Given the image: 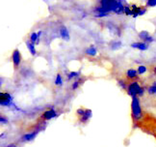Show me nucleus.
Listing matches in <instances>:
<instances>
[{
  "instance_id": "f257e3e1",
  "label": "nucleus",
  "mask_w": 156,
  "mask_h": 147,
  "mask_svg": "<svg viewBox=\"0 0 156 147\" xmlns=\"http://www.w3.org/2000/svg\"><path fill=\"white\" fill-rule=\"evenodd\" d=\"M131 111H132V117L134 120H140L143 118V111H142V106H141L140 100L138 97L132 98V103H131Z\"/></svg>"
},
{
  "instance_id": "f03ea898",
  "label": "nucleus",
  "mask_w": 156,
  "mask_h": 147,
  "mask_svg": "<svg viewBox=\"0 0 156 147\" xmlns=\"http://www.w3.org/2000/svg\"><path fill=\"white\" fill-rule=\"evenodd\" d=\"M127 92H128V95L131 96L132 98L142 97L145 93V89L139 84V82H133L130 83V84H128Z\"/></svg>"
},
{
  "instance_id": "7ed1b4c3",
  "label": "nucleus",
  "mask_w": 156,
  "mask_h": 147,
  "mask_svg": "<svg viewBox=\"0 0 156 147\" xmlns=\"http://www.w3.org/2000/svg\"><path fill=\"white\" fill-rule=\"evenodd\" d=\"M0 105L1 106H13V96L10 93H0Z\"/></svg>"
},
{
  "instance_id": "20e7f679",
  "label": "nucleus",
  "mask_w": 156,
  "mask_h": 147,
  "mask_svg": "<svg viewBox=\"0 0 156 147\" xmlns=\"http://www.w3.org/2000/svg\"><path fill=\"white\" fill-rule=\"evenodd\" d=\"M58 116L56 110H54V108H50L48 110H45L44 113L42 114L41 117L42 119H44V120H51V119L53 118H56Z\"/></svg>"
},
{
  "instance_id": "39448f33",
  "label": "nucleus",
  "mask_w": 156,
  "mask_h": 147,
  "mask_svg": "<svg viewBox=\"0 0 156 147\" xmlns=\"http://www.w3.org/2000/svg\"><path fill=\"white\" fill-rule=\"evenodd\" d=\"M12 60H13V63H14V65L17 67V66H19L21 62V54L20 52H19V49H15L14 52H13L12 54Z\"/></svg>"
},
{
  "instance_id": "423d86ee",
  "label": "nucleus",
  "mask_w": 156,
  "mask_h": 147,
  "mask_svg": "<svg viewBox=\"0 0 156 147\" xmlns=\"http://www.w3.org/2000/svg\"><path fill=\"white\" fill-rule=\"evenodd\" d=\"M38 134H39V131H34V132H31V133L25 134V135L22 136L21 141H23V142H27V141H32L33 139H35V138L37 136Z\"/></svg>"
},
{
  "instance_id": "0eeeda50",
  "label": "nucleus",
  "mask_w": 156,
  "mask_h": 147,
  "mask_svg": "<svg viewBox=\"0 0 156 147\" xmlns=\"http://www.w3.org/2000/svg\"><path fill=\"white\" fill-rule=\"evenodd\" d=\"M131 47L133 49H137L139 50H142V51H144V50H147L148 49V45L145 44L144 42H135L131 44Z\"/></svg>"
},
{
  "instance_id": "6e6552de",
  "label": "nucleus",
  "mask_w": 156,
  "mask_h": 147,
  "mask_svg": "<svg viewBox=\"0 0 156 147\" xmlns=\"http://www.w3.org/2000/svg\"><path fill=\"white\" fill-rule=\"evenodd\" d=\"M42 34V31H39V32H33L31 33V35H30V42L32 43V44H36V45H39L40 44V36H41Z\"/></svg>"
},
{
  "instance_id": "1a4fd4ad",
  "label": "nucleus",
  "mask_w": 156,
  "mask_h": 147,
  "mask_svg": "<svg viewBox=\"0 0 156 147\" xmlns=\"http://www.w3.org/2000/svg\"><path fill=\"white\" fill-rule=\"evenodd\" d=\"M60 36L63 40H65V41H69V30L66 26H61V28H60Z\"/></svg>"
},
{
  "instance_id": "9d476101",
  "label": "nucleus",
  "mask_w": 156,
  "mask_h": 147,
  "mask_svg": "<svg viewBox=\"0 0 156 147\" xmlns=\"http://www.w3.org/2000/svg\"><path fill=\"white\" fill-rule=\"evenodd\" d=\"M92 115H93L92 110H86V111H85V113H84V115L80 117V120H79L80 123H83V124L87 123L88 121H89L90 119L92 118Z\"/></svg>"
},
{
  "instance_id": "9b49d317",
  "label": "nucleus",
  "mask_w": 156,
  "mask_h": 147,
  "mask_svg": "<svg viewBox=\"0 0 156 147\" xmlns=\"http://www.w3.org/2000/svg\"><path fill=\"white\" fill-rule=\"evenodd\" d=\"M97 53V49L94 45H90V47L86 49V54L90 55V56H95Z\"/></svg>"
},
{
  "instance_id": "f8f14e48",
  "label": "nucleus",
  "mask_w": 156,
  "mask_h": 147,
  "mask_svg": "<svg viewBox=\"0 0 156 147\" xmlns=\"http://www.w3.org/2000/svg\"><path fill=\"white\" fill-rule=\"evenodd\" d=\"M26 47H27V49H29V51L30 53H31L32 55H36V53H37V50H36V47H35V45L34 44H32L31 42H29V41H27L26 42Z\"/></svg>"
},
{
  "instance_id": "ddd939ff",
  "label": "nucleus",
  "mask_w": 156,
  "mask_h": 147,
  "mask_svg": "<svg viewBox=\"0 0 156 147\" xmlns=\"http://www.w3.org/2000/svg\"><path fill=\"white\" fill-rule=\"evenodd\" d=\"M137 74H138V71L137 70L129 69V70H127L126 76H127L128 78H131V80H133V78H135L136 77H137Z\"/></svg>"
},
{
  "instance_id": "4468645a",
  "label": "nucleus",
  "mask_w": 156,
  "mask_h": 147,
  "mask_svg": "<svg viewBox=\"0 0 156 147\" xmlns=\"http://www.w3.org/2000/svg\"><path fill=\"white\" fill-rule=\"evenodd\" d=\"M79 75H80V72H69L67 74V80H70L72 78H79Z\"/></svg>"
},
{
  "instance_id": "2eb2a0df",
  "label": "nucleus",
  "mask_w": 156,
  "mask_h": 147,
  "mask_svg": "<svg viewBox=\"0 0 156 147\" xmlns=\"http://www.w3.org/2000/svg\"><path fill=\"white\" fill-rule=\"evenodd\" d=\"M149 36H150V35L148 34V32H147V31H141V32L139 33V37L143 40V42H145V40H147Z\"/></svg>"
},
{
  "instance_id": "dca6fc26",
  "label": "nucleus",
  "mask_w": 156,
  "mask_h": 147,
  "mask_svg": "<svg viewBox=\"0 0 156 147\" xmlns=\"http://www.w3.org/2000/svg\"><path fill=\"white\" fill-rule=\"evenodd\" d=\"M55 84H56L57 86L63 85V78H62V76L60 75V74H57L56 78H55Z\"/></svg>"
},
{
  "instance_id": "f3484780",
  "label": "nucleus",
  "mask_w": 156,
  "mask_h": 147,
  "mask_svg": "<svg viewBox=\"0 0 156 147\" xmlns=\"http://www.w3.org/2000/svg\"><path fill=\"white\" fill-rule=\"evenodd\" d=\"M137 71H138V74H139V75H144L145 73H147V67H145V66L140 65L139 67H138Z\"/></svg>"
},
{
  "instance_id": "a211bd4d",
  "label": "nucleus",
  "mask_w": 156,
  "mask_h": 147,
  "mask_svg": "<svg viewBox=\"0 0 156 147\" xmlns=\"http://www.w3.org/2000/svg\"><path fill=\"white\" fill-rule=\"evenodd\" d=\"M124 14L126 16H133V13H132V10H131V6H126L124 7Z\"/></svg>"
},
{
  "instance_id": "6ab92c4d",
  "label": "nucleus",
  "mask_w": 156,
  "mask_h": 147,
  "mask_svg": "<svg viewBox=\"0 0 156 147\" xmlns=\"http://www.w3.org/2000/svg\"><path fill=\"white\" fill-rule=\"evenodd\" d=\"M147 92H148V94H150V95L156 94V85H153V84L150 85L147 89Z\"/></svg>"
},
{
  "instance_id": "aec40b11",
  "label": "nucleus",
  "mask_w": 156,
  "mask_h": 147,
  "mask_svg": "<svg viewBox=\"0 0 156 147\" xmlns=\"http://www.w3.org/2000/svg\"><path fill=\"white\" fill-rule=\"evenodd\" d=\"M120 47H122V43H120V41L114 42V43H113V44L111 45V49H118Z\"/></svg>"
},
{
  "instance_id": "412c9836",
  "label": "nucleus",
  "mask_w": 156,
  "mask_h": 147,
  "mask_svg": "<svg viewBox=\"0 0 156 147\" xmlns=\"http://www.w3.org/2000/svg\"><path fill=\"white\" fill-rule=\"evenodd\" d=\"M147 7H155L156 6V0H148L147 1Z\"/></svg>"
},
{
  "instance_id": "4be33fe9",
  "label": "nucleus",
  "mask_w": 156,
  "mask_h": 147,
  "mask_svg": "<svg viewBox=\"0 0 156 147\" xmlns=\"http://www.w3.org/2000/svg\"><path fill=\"white\" fill-rule=\"evenodd\" d=\"M80 86V82L79 80H75V82L72 83V86H71V88H72V90H76L78 87Z\"/></svg>"
},
{
  "instance_id": "5701e85b",
  "label": "nucleus",
  "mask_w": 156,
  "mask_h": 147,
  "mask_svg": "<svg viewBox=\"0 0 156 147\" xmlns=\"http://www.w3.org/2000/svg\"><path fill=\"white\" fill-rule=\"evenodd\" d=\"M108 16H109V14H104V13H97L95 17H108Z\"/></svg>"
},
{
  "instance_id": "b1692460",
  "label": "nucleus",
  "mask_w": 156,
  "mask_h": 147,
  "mask_svg": "<svg viewBox=\"0 0 156 147\" xmlns=\"http://www.w3.org/2000/svg\"><path fill=\"white\" fill-rule=\"evenodd\" d=\"M85 111H86V110H83V108H78L76 112H77V114L79 115L80 117H81V116H83V115H84Z\"/></svg>"
},
{
  "instance_id": "393cba45",
  "label": "nucleus",
  "mask_w": 156,
  "mask_h": 147,
  "mask_svg": "<svg viewBox=\"0 0 156 147\" xmlns=\"http://www.w3.org/2000/svg\"><path fill=\"white\" fill-rule=\"evenodd\" d=\"M145 12H147V8H145V7H141L139 11V16H142V15L145 14Z\"/></svg>"
},
{
  "instance_id": "a878e982",
  "label": "nucleus",
  "mask_w": 156,
  "mask_h": 147,
  "mask_svg": "<svg viewBox=\"0 0 156 147\" xmlns=\"http://www.w3.org/2000/svg\"><path fill=\"white\" fill-rule=\"evenodd\" d=\"M8 119L7 118H5L4 116H1V117H0V123L1 124H8Z\"/></svg>"
},
{
  "instance_id": "bb28decb",
  "label": "nucleus",
  "mask_w": 156,
  "mask_h": 147,
  "mask_svg": "<svg viewBox=\"0 0 156 147\" xmlns=\"http://www.w3.org/2000/svg\"><path fill=\"white\" fill-rule=\"evenodd\" d=\"M119 85L122 88H126V84H125V82H123V80H119Z\"/></svg>"
},
{
  "instance_id": "cd10ccee",
  "label": "nucleus",
  "mask_w": 156,
  "mask_h": 147,
  "mask_svg": "<svg viewBox=\"0 0 156 147\" xmlns=\"http://www.w3.org/2000/svg\"><path fill=\"white\" fill-rule=\"evenodd\" d=\"M6 147H17V145L16 143H11V144H9V145H7Z\"/></svg>"
},
{
  "instance_id": "c85d7f7f",
  "label": "nucleus",
  "mask_w": 156,
  "mask_h": 147,
  "mask_svg": "<svg viewBox=\"0 0 156 147\" xmlns=\"http://www.w3.org/2000/svg\"><path fill=\"white\" fill-rule=\"evenodd\" d=\"M154 72H155V73H156V67H155V68H154Z\"/></svg>"
}]
</instances>
